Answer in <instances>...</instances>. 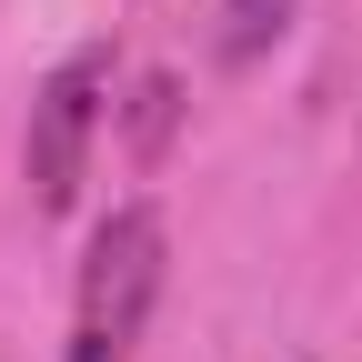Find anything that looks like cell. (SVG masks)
<instances>
[{"label": "cell", "instance_id": "obj_1", "mask_svg": "<svg viewBox=\"0 0 362 362\" xmlns=\"http://www.w3.org/2000/svg\"><path fill=\"white\" fill-rule=\"evenodd\" d=\"M161 272H171V232L151 202H121L90 221L81 242V282H71V342L61 362H131L151 332V302H161Z\"/></svg>", "mask_w": 362, "mask_h": 362}, {"label": "cell", "instance_id": "obj_2", "mask_svg": "<svg viewBox=\"0 0 362 362\" xmlns=\"http://www.w3.org/2000/svg\"><path fill=\"white\" fill-rule=\"evenodd\" d=\"M101 90H111V51L90 40L71 51L51 81L30 90V141H21V181H30V211H71L81 181H90V131H101Z\"/></svg>", "mask_w": 362, "mask_h": 362}, {"label": "cell", "instance_id": "obj_3", "mask_svg": "<svg viewBox=\"0 0 362 362\" xmlns=\"http://www.w3.org/2000/svg\"><path fill=\"white\" fill-rule=\"evenodd\" d=\"M302 21V0H221V30H211V51L232 61V71H252L262 51H282V30Z\"/></svg>", "mask_w": 362, "mask_h": 362}, {"label": "cell", "instance_id": "obj_4", "mask_svg": "<svg viewBox=\"0 0 362 362\" xmlns=\"http://www.w3.org/2000/svg\"><path fill=\"white\" fill-rule=\"evenodd\" d=\"M171 121H181V81H171V71H151L141 90H131V161H161Z\"/></svg>", "mask_w": 362, "mask_h": 362}]
</instances>
